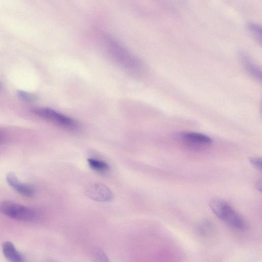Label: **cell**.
<instances>
[{
    "label": "cell",
    "mask_w": 262,
    "mask_h": 262,
    "mask_svg": "<svg viewBox=\"0 0 262 262\" xmlns=\"http://www.w3.org/2000/svg\"><path fill=\"white\" fill-rule=\"evenodd\" d=\"M104 46L108 55L121 67L134 74L142 72L143 66L140 60L117 40L107 37Z\"/></svg>",
    "instance_id": "obj_1"
},
{
    "label": "cell",
    "mask_w": 262,
    "mask_h": 262,
    "mask_svg": "<svg viewBox=\"0 0 262 262\" xmlns=\"http://www.w3.org/2000/svg\"><path fill=\"white\" fill-rule=\"evenodd\" d=\"M209 206L213 213L231 228L238 231H245L248 225L243 217L225 200H212Z\"/></svg>",
    "instance_id": "obj_2"
},
{
    "label": "cell",
    "mask_w": 262,
    "mask_h": 262,
    "mask_svg": "<svg viewBox=\"0 0 262 262\" xmlns=\"http://www.w3.org/2000/svg\"><path fill=\"white\" fill-rule=\"evenodd\" d=\"M0 212L14 220L30 221L37 216L36 211L30 207L9 201H0Z\"/></svg>",
    "instance_id": "obj_3"
},
{
    "label": "cell",
    "mask_w": 262,
    "mask_h": 262,
    "mask_svg": "<svg viewBox=\"0 0 262 262\" xmlns=\"http://www.w3.org/2000/svg\"><path fill=\"white\" fill-rule=\"evenodd\" d=\"M34 113L37 116L47 120L62 128L75 130L79 127V124L73 118L48 107L36 108Z\"/></svg>",
    "instance_id": "obj_4"
},
{
    "label": "cell",
    "mask_w": 262,
    "mask_h": 262,
    "mask_svg": "<svg viewBox=\"0 0 262 262\" xmlns=\"http://www.w3.org/2000/svg\"><path fill=\"white\" fill-rule=\"evenodd\" d=\"M85 193L89 198L99 202H110L114 198L110 188L99 183L89 184L85 188Z\"/></svg>",
    "instance_id": "obj_5"
},
{
    "label": "cell",
    "mask_w": 262,
    "mask_h": 262,
    "mask_svg": "<svg viewBox=\"0 0 262 262\" xmlns=\"http://www.w3.org/2000/svg\"><path fill=\"white\" fill-rule=\"evenodd\" d=\"M180 137L185 143L193 147H204L210 145L212 143L211 139L208 136L199 133H183Z\"/></svg>",
    "instance_id": "obj_6"
},
{
    "label": "cell",
    "mask_w": 262,
    "mask_h": 262,
    "mask_svg": "<svg viewBox=\"0 0 262 262\" xmlns=\"http://www.w3.org/2000/svg\"><path fill=\"white\" fill-rule=\"evenodd\" d=\"M6 180L8 184L21 195L27 198H32L34 195L35 192L33 188L29 185L20 182L13 172L8 173Z\"/></svg>",
    "instance_id": "obj_7"
},
{
    "label": "cell",
    "mask_w": 262,
    "mask_h": 262,
    "mask_svg": "<svg viewBox=\"0 0 262 262\" xmlns=\"http://www.w3.org/2000/svg\"><path fill=\"white\" fill-rule=\"evenodd\" d=\"M2 250L5 257L10 262H24L23 255L10 242H4L2 245Z\"/></svg>",
    "instance_id": "obj_8"
},
{
    "label": "cell",
    "mask_w": 262,
    "mask_h": 262,
    "mask_svg": "<svg viewBox=\"0 0 262 262\" xmlns=\"http://www.w3.org/2000/svg\"><path fill=\"white\" fill-rule=\"evenodd\" d=\"M240 58L247 71L257 78H261V70L246 54L241 53Z\"/></svg>",
    "instance_id": "obj_9"
},
{
    "label": "cell",
    "mask_w": 262,
    "mask_h": 262,
    "mask_svg": "<svg viewBox=\"0 0 262 262\" xmlns=\"http://www.w3.org/2000/svg\"><path fill=\"white\" fill-rule=\"evenodd\" d=\"M90 167L95 171L99 172H105L110 169L108 164L104 161L90 158L88 159Z\"/></svg>",
    "instance_id": "obj_10"
},
{
    "label": "cell",
    "mask_w": 262,
    "mask_h": 262,
    "mask_svg": "<svg viewBox=\"0 0 262 262\" xmlns=\"http://www.w3.org/2000/svg\"><path fill=\"white\" fill-rule=\"evenodd\" d=\"M92 261L93 262H110L105 252L99 249H96L93 252Z\"/></svg>",
    "instance_id": "obj_11"
},
{
    "label": "cell",
    "mask_w": 262,
    "mask_h": 262,
    "mask_svg": "<svg viewBox=\"0 0 262 262\" xmlns=\"http://www.w3.org/2000/svg\"><path fill=\"white\" fill-rule=\"evenodd\" d=\"M248 29L253 35L260 41H261V28L257 24L250 23Z\"/></svg>",
    "instance_id": "obj_12"
},
{
    "label": "cell",
    "mask_w": 262,
    "mask_h": 262,
    "mask_svg": "<svg viewBox=\"0 0 262 262\" xmlns=\"http://www.w3.org/2000/svg\"><path fill=\"white\" fill-rule=\"evenodd\" d=\"M18 95L21 99L27 102H32L36 99L35 95L24 91H18Z\"/></svg>",
    "instance_id": "obj_13"
},
{
    "label": "cell",
    "mask_w": 262,
    "mask_h": 262,
    "mask_svg": "<svg viewBox=\"0 0 262 262\" xmlns=\"http://www.w3.org/2000/svg\"><path fill=\"white\" fill-rule=\"evenodd\" d=\"M251 164L257 169L261 170V159L260 158L254 157L249 160Z\"/></svg>",
    "instance_id": "obj_14"
},
{
    "label": "cell",
    "mask_w": 262,
    "mask_h": 262,
    "mask_svg": "<svg viewBox=\"0 0 262 262\" xmlns=\"http://www.w3.org/2000/svg\"><path fill=\"white\" fill-rule=\"evenodd\" d=\"M256 187L257 189L261 191V180L258 181L256 183Z\"/></svg>",
    "instance_id": "obj_15"
}]
</instances>
